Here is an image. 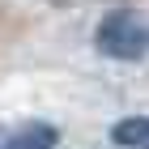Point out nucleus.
I'll use <instances>...</instances> for the list:
<instances>
[{
	"label": "nucleus",
	"instance_id": "2",
	"mask_svg": "<svg viewBox=\"0 0 149 149\" xmlns=\"http://www.w3.org/2000/svg\"><path fill=\"white\" fill-rule=\"evenodd\" d=\"M56 145H60V128L43 124V119H30L0 136V149H56Z\"/></svg>",
	"mask_w": 149,
	"mask_h": 149
},
{
	"label": "nucleus",
	"instance_id": "3",
	"mask_svg": "<svg viewBox=\"0 0 149 149\" xmlns=\"http://www.w3.org/2000/svg\"><path fill=\"white\" fill-rule=\"evenodd\" d=\"M111 141L124 149H149V115H132L111 128Z\"/></svg>",
	"mask_w": 149,
	"mask_h": 149
},
{
	"label": "nucleus",
	"instance_id": "1",
	"mask_svg": "<svg viewBox=\"0 0 149 149\" xmlns=\"http://www.w3.org/2000/svg\"><path fill=\"white\" fill-rule=\"evenodd\" d=\"M94 47L98 56L107 60H124V64H136L149 56V26L141 13L132 9H111L102 22L94 26Z\"/></svg>",
	"mask_w": 149,
	"mask_h": 149
},
{
	"label": "nucleus",
	"instance_id": "4",
	"mask_svg": "<svg viewBox=\"0 0 149 149\" xmlns=\"http://www.w3.org/2000/svg\"><path fill=\"white\" fill-rule=\"evenodd\" d=\"M47 4H60V9H68V4H119V0H47Z\"/></svg>",
	"mask_w": 149,
	"mask_h": 149
}]
</instances>
